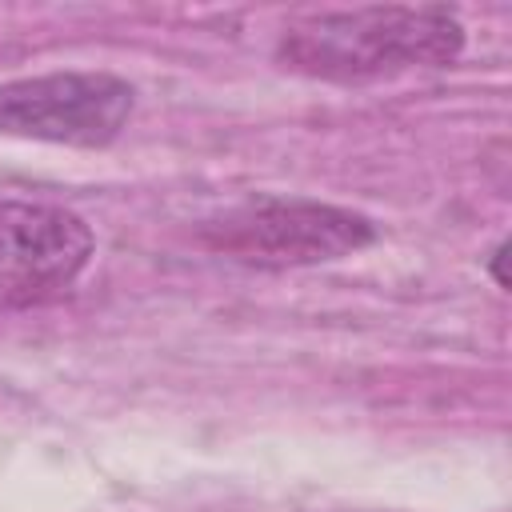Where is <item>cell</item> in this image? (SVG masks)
<instances>
[{"label":"cell","mask_w":512,"mask_h":512,"mask_svg":"<svg viewBox=\"0 0 512 512\" xmlns=\"http://www.w3.org/2000/svg\"><path fill=\"white\" fill-rule=\"evenodd\" d=\"M132 116V84L112 72H44L0 84V132L72 148L112 144Z\"/></svg>","instance_id":"3"},{"label":"cell","mask_w":512,"mask_h":512,"mask_svg":"<svg viewBox=\"0 0 512 512\" xmlns=\"http://www.w3.org/2000/svg\"><path fill=\"white\" fill-rule=\"evenodd\" d=\"M92 260L88 224L44 200L0 196V312L60 300Z\"/></svg>","instance_id":"4"},{"label":"cell","mask_w":512,"mask_h":512,"mask_svg":"<svg viewBox=\"0 0 512 512\" xmlns=\"http://www.w3.org/2000/svg\"><path fill=\"white\" fill-rule=\"evenodd\" d=\"M464 48V24L440 4H384L312 12L284 28L276 56L284 68L356 84L412 68H444Z\"/></svg>","instance_id":"1"},{"label":"cell","mask_w":512,"mask_h":512,"mask_svg":"<svg viewBox=\"0 0 512 512\" xmlns=\"http://www.w3.org/2000/svg\"><path fill=\"white\" fill-rule=\"evenodd\" d=\"M212 252H224L256 268H300L340 260L376 240L368 216L320 200H280L256 196L236 208L216 212L200 228Z\"/></svg>","instance_id":"2"}]
</instances>
